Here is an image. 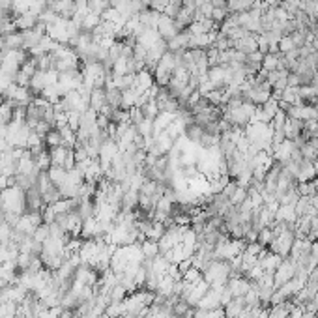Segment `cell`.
I'll use <instances>...</instances> for the list:
<instances>
[{
  "label": "cell",
  "instance_id": "obj_23",
  "mask_svg": "<svg viewBox=\"0 0 318 318\" xmlns=\"http://www.w3.org/2000/svg\"><path fill=\"white\" fill-rule=\"evenodd\" d=\"M294 49H296V47H294L290 36H283L281 42H279V51H281L283 55H287V53H290V51H294Z\"/></svg>",
  "mask_w": 318,
  "mask_h": 318
},
{
  "label": "cell",
  "instance_id": "obj_9",
  "mask_svg": "<svg viewBox=\"0 0 318 318\" xmlns=\"http://www.w3.org/2000/svg\"><path fill=\"white\" fill-rule=\"evenodd\" d=\"M294 212L298 217H303V215H314V208L311 204V196H300L298 202L294 204Z\"/></svg>",
  "mask_w": 318,
  "mask_h": 318
},
{
  "label": "cell",
  "instance_id": "obj_21",
  "mask_svg": "<svg viewBox=\"0 0 318 318\" xmlns=\"http://www.w3.org/2000/svg\"><path fill=\"white\" fill-rule=\"evenodd\" d=\"M32 236H34V240H36V242L43 244V242H45V240H47V238L51 236V232H49V225H45V223H42V225H39V226L36 228V230H34V234H32Z\"/></svg>",
  "mask_w": 318,
  "mask_h": 318
},
{
  "label": "cell",
  "instance_id": "obj_15",
  "mask_svg": "<svg viewBox=\"0 0 318 318\" xmlns=\"http://www.w3.org/2000/svg\"><path fill=\"white\" fill-rule=\"evenodd\" d=\"M45 146H47V150H53V148H56V146H64V141H62V135H60V131L56 128H53L49 131V133L45 135Z\"/></svg>",
  "mask_w": 318,
  "mask_h": 318
},
{
  "label": "cell",
  "instance_id": "obj_2",
  "mask_svg": "<svg viewBox=\"0 0 318 318\" xmlns=\"http://www.w3.org/2000/svg\"><path fill=\"white\" fill-rule=\"evenodd\" d=\"M196 307H202V309H206V311H215V309H221V290H215V288L210 287V290L204 296H202V300L198 301V305Z\"/></svg>",
  "mask_w": 318,
  "mask_h": 318
},
{
  "label": "cell",
  "instance_id": "obj_25",
  "mask_svg": "<svg viewBox=\"0 0 318 318\" xmlns=\"http://www.w3.org/2000/svg\"><path fill=\"white\" fill-rule=\"evenodd\" d=\"M6 137H8V124H0V139L6 141Z\"/></svg>",
  "mask_w": 318,
  "mask_h": 318
},
{
  "label": "cell",
  "instance_id": "obj_24",
  "mask_svg": "<svg viewBox=\"0 0 318 318\" xmlns=\"http://www.w3.org/2000/svg\"><path fill=\"white\" fill-rule=\"evenodd\" d=\"M210 2H212L214 8H226V2H228V0H210Z\"/></svg>",
  "mask_w": 318,
  "mask_h": 318
},
{
  "label": "cell",
  "instance_id": "obj_10",
  "mask_svg": "<svg viewBox=\"0 0 318 318\" xmlns=\"http://www.w3.org/2000/svg\"><path fill=\"white\" fill-rule=\"evenodd\" d=\"M101 23H103V19H101V15H98V13H92V12H88V13L85 15V19H83V23H81V30L94 32L99 25H101Z\"/></svg>",
  "mask_w": 318,
  "mask_h": 318
},
{
  "label": "cell",
  "instance_id": "obj_6",
  "mask_svg": "<svg viewBox=\"0 0 318 318\" xmlns=\"http://www.w3.org/2000/svg\"><path fill=\"white\" fill-rule=\"evenodd\" d=\"M258 0H228L226 2V10L228 13H244V12H249L255 4H257Z\"/></svg>",
  "mask_w": 318,
  "mask_h": 318
},
{
  "label": "cell",
  "instance_id": "obj_14",
  "mask_svg": "<svg viewBox=\"0 0 318 318\" xmlns=\"http://www.w3.org/2000/svg\"><path fill=\"white\" fill-rule=\"evenodd\" d=\"M191 312H193V307L187 303L185 300H180L174 303V307H172V316L174 318H185V316H191Z\"/></svg>",
  "mask_w": 318,
  "mask_h": 318
},
{
  "label": "cell",
  "instance_id": "obj_28",
  "mask_svg": "<svg viewBox=\"0 0 318 318\" xmlns=\"http://www.w3.org/2000/svg\"><path fill=\"white\" fill-rule=\"evenodd\" d=\"M312 163H314V169H316V176H318V155H316V159H314Z\"/></svg>",
  "mask_w": 318,
  "mask_h": 318
},
{
  "label": "cell",
  "instance_id": "obj_4",
  "mask_svg": "<svg viewBox=\"0 0 318 318\" xmlns=\"http://www.w3.org/2000/svg\"><path fill=\"white\" fill-rule=\"evenodd\" d=\"M245 298L244 296H236L232 300L228 301L225 307H223V312H225V318H238L245 309Z\"/></svg>",
  "mask_w": 318,
  "mask_h": 318
},
{
  "label": "cell",
  "instance_id": "obj_3",
  "mask_svg": "<svg viewBox=\"0 0 318 318\" xmlns=\"http://www.w3.org/2000/svg\"><path fill=\"white\" fill-rule=\"evenodd\" d=\"M157 32H159V36L163 37V39H172V37L178 34V28L176 25H174V19L171 17H167V15H161V19H159V23H157Z\"/></svg>",
  "mask_w": 318,
  "mask_h": 318
},
{
  "label": "cell",
  "instance_id": "obj_30",
  "mask_svg": "<svg viewBox=\"0 0 318 318\" xmlns=\"http://www.w3.org/2000/svg\"><path fill=\"white\" fill-rule=\"evenodd\" d=\"M185 318H191V316H185Z\"/></svg>",
  "mask_w": 318,
  "mask_h": 318
},
{
  "label": "cell",
  "instance_id": "obj_5",
  "mask_svg": "<svg viewBox=\"0 0 318 318\" xmlns=\"http://www.w3.org/2000/svg\"><path fill=\"white\" fill-rule=\"evenodd\" d=\"M107 105V94H105V86H96L90 92V109H94L96 112L103 109Z\"/></svg>",
  "mask_w": 318,
  "mask_h": 318
},
{
  "label": "cell",
  "instance_id": "obj_20",
  "mask_svg": "<svg viewBox=\"0 0 318 318\" xmlns=\"http://www.w3.org/2000/svg\"><path fill=\"white\" fill-rule=\"evenodd\" d=\"M287 120H288L287 112L279 109V110L275 112V116H273V120L269 122V126H271L273 129H285V126H287Z\"/></svg>",
  "mask_w": 318,
  "mask_h": 318
},
{
  "label": "cell",
  "instance_id": "obj_16",
  "mask_svg": "<svg viewBox=\"0 0 318 318\" xmlns=\"http://www.w3.org/2000/svg\"><path fill=\"white\" fill-rule=\"evenodd\" d=\"M47 174H49V178L53 180V182H55L56 185H58V187H60V185L66 182V178H67V171L64 169V167H55V165H53L49 171H47Z\"/></svg>",
  "mask_w": 318,
  "mask_h": 318
},
{
  "label": "cell",
  "instance_id": "obj_29",
  "mask_svg": "<svg viewBox=\"0 0 318 318\" xmlns=\"http://www.w3.org/2000/svg\"><path fill=\"white\" fill-rule=\"evenodd\" d=\"M316 73H318V60H316Z\"/></svg>",
  "mask_w": 318,
  "mask_h": 318
},
{
  "label": "cell",
  "instance_id": "obj_26",
  "mask_svg": "<svg viewBox=\"0 0 318 318\" xmlns=\"http://www.w3.org/2000/svg\"><path fill=\"white\" fill-rule=\"evenodd\" d=\"M10 148H12V146H10V144L4 141V139H0V153H4L6 150H10Z\"/></svg>",
  "mask_w": 318,
  "mask_h": 318
},
{
  "label": "cell",
  "instance_id": "obj_1",
  "mask_svg": "<svg viewBox=\"0 0 318 318\" xmlns=\"http://www.w3.org/2000/svg\"><path fill=\"white\" fill-rule=\"evenodd\" d=\"M2 212H13V214L19 215L25 214V191L17 185H12V187L2 191Z\"/></svg>",
  "mask_w": 318,
  "mask_h": 318
},
{
  "label": "cell",
  "instance_id": "obj_27",
  "mask_svg": "<svg viewBox=\"0 0 318 318\" xmlns=\"http://www.w3.org/2000/svg\"><path fill=\"white\" fill-rule=\"evenodd\" d=\"M311 303H312V305H314V307H316V309H318V290H316V294L312 296V301H311Z\"/></svg>",
  "mask_w": 318,
  "mask_h": 318
},
{
  "label": "cell",
  "instance_id": "obj_11",
  "mask_svg": "<svg viewBox=\"0 0 318 318\" xmlns=\"http://www.w3.org/2000/svg\"><path fill=\"white\" fill-rule=\"evenodd\" d=\"M69 150H71V148H67V146H56V148H53V150H49L51 163H53L55 167H64Z\"/></svg>",
  "mask_w": 318,
  "mask_h": 318
},
{
  "label": "cell",
  "instance_id": "obj_17",
  "mask_svg": "<svg viewBox=\"0 0 318 318\" xmlns=\"http://www.w3.org/2000/svg\"><path fill=\"white\" fill-rule=\"evenodd\" d=\"M300 6H301V0H279V8L287 13L288 19L294 17V13L300 10Z\"/></svg>",
  "mask_w": 318,
  "mask_h": 318
},
{
  "label": "cell",
  "instance_id": "obj_7",
  "mask_svg": "<svg viewBox=\"0 0 318 318\" xmlns=\"http://www.w3.org/2000/svg\"><path fill=\"white\" fill-rule=\"evenodd\" d=\"M36 25H37V17L34 15V13H30V12L21 13V15L15 19V26H17L19 32L30 30V28H34Z\"/></svg>",
  "mask_w": 318,
  "mask_h": 318
},
{
  "label": "cell",
  "instance_id": "obj_12",
  "mask_svg": "<svg viewBox=\"0 0 318 318\" xmlns=\"http://www.w3.org/2000/svg\"><path fill=\"white\" fill-rule=\"evenodd\" d=\"M105 94H107V105L112 109H120L122 103V90H118L114 86H105Z\"/></svg>",
  "mask_w": 318,
  "mask_h": 318
},
{
  "label": "cell",
  "instance_id": "obj_18",
  "mask_svg": "<svg viewBox=\"0 0 318 318\" xmlns=\"http://www.w3.org/2000/svg\"><path fill=\"white\" fill-rule=\"evenodd\" d=\"M273 230L269 228V226H264L262 230H258V236H257V244H260L264 247V249H268L269 244L273 242Z\"/></svg>",
  "mask_w": 318,
  "mask_h": 318
},
{
  "label": "cell",
  "instance_id": "obj_19",
  "mask_svg": "<svg viewBox=\"0 0 318 318\" xmlns=\"http://www.w3.org/2000/svg\"><path fill=\"white\" fill-rule=\"evenodd\" d=\"M109 8H110V0H88V10L92 13L101 15V13H103L105 10H109Z\"/></svg>",
  "mask_w": 318,
  "mask_h": 318
},
{
  "label": "cell",
  "instance_id": "obj_22",
  "mask_svg": "<svg viewBox=\"0 0 318 318\" xmlns=\"http://www.w3.org/2000/svg\"><path fill=\"white\" fill-rule=\"evenodd\" d=\"M247 196H249V193H247V187H242V185H238L236 193H234L232 198H230V204H232V206H240V204H242V202H244Z\"/></svg>",
  "mask_w": 318,
  "mask_h": 318
},
{
  "label": "cell",
  "instance_id": "obj_13",
  "mask_svg": "<svg viewBox=\"0 0 318 318\" xmlns=\"http://www.w3.org/2000/svg\"><path fill=\"white\" fill-rule=\"evenodd\" d=\"M141 245V253L142 257L148 258V260H152V258H155L159 255V244L157 242H153V240H144Z\"/></svg>",
  "mask_w": 318,
  "mask_h": 318
},
{
  "label": "cell",
  "instance_id": "obj_8",
  "mask_svg": "<svg viewBox=\"0 0 318 318\" xmlns=\"http://www.w3.org/2000/svg\"><path fill=\"white\" fill-rule=\"evenodd\" d=\"M202 135H204V129H202L198 124H195V122L185 124L184 137L189 142H193V144H198V142H201V139H202Z\"/></svg>",
  "mask_w": 318,
  "mask_h": 318
}]
</instances>
